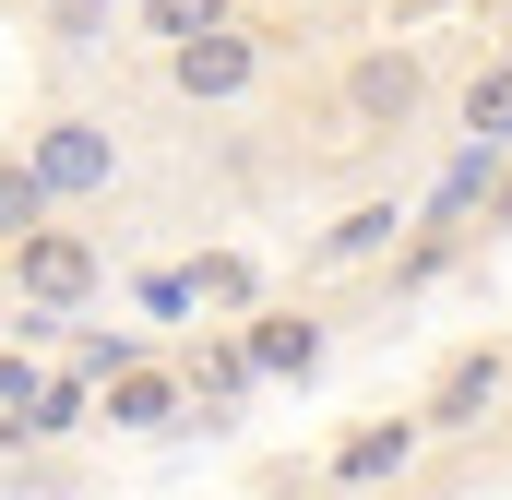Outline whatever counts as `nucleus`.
I'll use <instances>...</instances> for the list:
<instances>
[{
    "label": "nucleus",
    "mask_w": 512,
    "mask_h": 500,
    "mask_svg": "<svg viewBox=\"0 0 512 500\" xmlns=\"http://www.w3.org/2000/svg\"><path fill=\"white\" fill-rule=\"evenodd\" d=\"M251 84H262V36H251V24H239V12L167 48V96H179V108H239Z\"/></svg>",
    "instance_id": "obj_1"
},
{
    "label": "nucleus",
    "mask_w": 512,
    "mask_h": 500,
    "mask_svg": "<svg viewBox=\"0 0 512 500\" xmlns=\"http://www.w3.org/2000/svg\"><path fill=\"white\" fill-rule=\"evenodd\" d=\"M12 286H24V310H84V298L108 286V250L84 239V227H60V215H48V227H24V239H12Z\"/></svg>",
    "instance_id": "obj_2"
},
{
    "label": "nucleus",
    "mask_w": 512,
    "mask_h": 500,
    "mask_svg": "<svg viewBox=\"0 0 512 500\" xmlns=\"http://www.w3.org/2000/svg\"><path fill=\"white\" fill-rule=\"evenodd\" d=\"M417 108H429V60L417 48H358L346 60V120L358 131H417Z\"/></svg>",
    "instance_id": "obj_3"
},
{
    "label": "nucleus",
    "mask_w": 512,
    "mask_h": 500,
    "mask_svg": "<svg viewBox=\"0 0 512 500\" xmlns=\"http://www.w3.org/2000/svg\"><path fill=\"white\" fill-rule=\"evenodd\" d=\"M24 155H36V179H48L60 203H108V179H120V143H108L96 120H48Z\"/></svg>",
    "instance_id": "obj_4"
},
{
    "label": "nucleus",
    "mask_w": 512,
    "mask_h": 500,
    "mask_svg": "<svg viewBox=\"0 0 512 500\" xmlns=\"http://www.w3.org/2000/svg\"><path fill=\"white\" fill-rule=\"evenodd\" d=\"M501 393H512V346H465L453 370L429 381V405H417V417H429V441H441V429H489V405H501Z\"/></svg>",
    "instance_id": "obj_5"
},
{
    "label": "nucleus",
    "mask_w": 512,
    "mask_h": 500,
    "mask_svg": "<svg viewBox=\"0 0 512 500\" xmlns=\"http://www.w3.org/2000/svg\"><path fill=\"white\" fill-rule=\"evenodd\" d=\"M417 441H429V417H370V429H346V441H334V489H382V477H405Z\"/></svg>",
    "instance_id": "obj_6"
},
{
    "label": "nucleus",
    "mask_w": 512,
    "mask_h": 500,
    "mask_svg": "<svg viewBox=\"0 0 512 500\" xmlns=\"http://www.w3.org/2000/svg\"><path fill=\"white\" fill-rule=\"evenodd\" d=\"M96 393H108V429H179V405H191V381H179V370H155V358L108 370Z\"/></svg>",
    "instance_id": "obj_7"
},
{
    "label": "nucleus",
    "mask_w": 512,
    "mask_h": 500,
    "mask_svg": "<svg viewBox=\"0 0 512 500\" xmlns=\"http://www.w3.org/2000/svg\"><path fill=\"white\" fill-rule=\"evenodd\" d=\"M239 346H251L262 381H310V370H322V322H310V310H251Z\"/></svg>",
    "instance_id": "obj_8"
},
{
    "label": "nucleus",
    "mask_w": 512,
    "mask_h": 500,
    "mask_svg": "<svg viewBox=\"0 0 512 500\" xmlns=\"http://www.w3.org/2000/svg\"><path fill=\"white\" fill-rule=\"evenodd\" d=\"M393 239H405V215H393V203H346V215L322 227V262H382Z\"/></svg>",
    "instance_id": "obj_9"
},
{
    "label": "nucleus",
    "mask_w": 512,
    "mask_h": 500,
    "mask_svg": "<svg viewBox=\"0 0 512 500\" xmlns=\"http://www.w3.org/2000/svg\"><path fill=\"white\" fill-rule=\"evenodd\" d=\"M84 405H96V381L72 370V381H48L24 417H0V441H60V429H84Z\"/></svg>",
    "instance_id": "obj_10"
},
{
    "label": "nucleus",
    "mask_w": 512,
    "mask_h": 500,
    "mask_svg": "<svg viewBox=\"0 0 512 500\" xmlns=\"http://www.w3.org/2000/svg\"><path fill=\"white\" fill-rule=\"evenodd\" d=\"M48 215H60V191L36 179V155H0V250L24 239V227H48Z\"/></svg>",
    "instance_id": "obj_11"
},
{
    "label": "nucleus",
    "mask_w": 512,
    "mask_h": 500,
    "mask_svg": "<svg viewBox=\"0 0 512 500\" xmlns=\"http://www.w3.org/2000/svg\"><path fill=\"white\" fill-rule=\"evenodd\" d=\"M453 120H465V143H489V155H501V143H512V60H489V72L465 84V108H453Z\"/></svg>",
    "instance_id": "obj_12"
},
{
    "label": "nucleus",
    "mask_w": 512,
    "mask_h": 500,
    "mask_svg": "<svg viewBox=\"0 0 512 500\" xmlns=\"http://www.w3.org/2000/svg\"><path fill=\"white\" fill-rule=\"evenodd\" d=\"M239 0H143V36L155 48H179V36H203V24H227Z\"/></svg>",
    "instance_id": "obj_13"
},
{
    "label": "nucleus",
    "mask_w": 512,
    "mask_h": 500,
    "mask_svg": "<svg viewBox=\"0 0 512 500\" xmlns=\"http://www.w3.org/2000/svg\"><path fill=\"white\" fill-rule=\"evenodd\" d=\"M191 298H215V310H251V298H262V274L239 262V250H215V262L191 274Z\"/></svg>",
    "instance_id": "obj_14"
},
{
    "label": "nucleus",
    "mask_w": 512,
    "mask_h": 500,
    "mask_svg": "<svg viewBox=\"0 0 512 500\" xmlns=\"http://www.w3.org/2000/svg\"><path fill=\"white\" fill-rule=\"evenodd\" d=\"M191 381H203V393H215V405H239V393H251V346H215V358H203V370H191Z\"/></svg>",
    "instance_id": "obj_15"
},
{
    "label": "nucleus",
    "mask_w": 512,
    "mask_h": 500,
    "mask_svg": "<svg viewBox=\"0 0 512 500\" xmlns=\"http://www.w3.org/2000/svg\"><path fill=\"white\" fill-rule=\"evenodd\" d=\"M60 36H72V48H96V36H108V0H60Z\"/></svg>",
    "instance_id": "obj_16"
},
{
    "label": "nucleus",
    "mask_w": 512,
    "mask_h": 500,
    "mask_svg": "<svg viewBox=\"0 0 512 500\" xmlns=\"http://www.w3.org/2000/svg\"><path fill=\"white\" fill-rule=\"evenodd\" d=\"M0 405H12V417L36 405V370H24V358H0Z\"/></svg>",
    "instance_id": "obj_17"
},
{
    "label": "nucleus",
    "mask_w": 512,
    "mask_h": 500,
    "mask_svg": "<svg viewBox=\"0 0 512 500\" xmlns=\"http://www.w3.org/2000/svg\"><path fill=\"white\" fill-rule=\"evenodd\" d=\"M501 215H512V203H501Z\"/></svg>",
    "instance_id": "obj_18"
}]
</instances>
